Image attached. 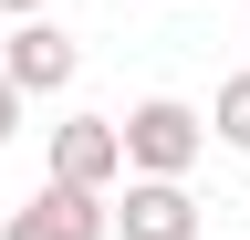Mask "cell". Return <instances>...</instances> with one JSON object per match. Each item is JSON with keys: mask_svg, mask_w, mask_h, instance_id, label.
<instances>
[{"mask_svg": "<svg viewBox=\"0 0 250 240\" xmlns=\"http://www.w3.org/2000/svg\"><path fill=\"white\" fill-rule=\"evenodd\" d=\"M115 126H125V167L136 177H188L198 146H208V115H188L177 94H146L136 115H115Z\"/></svg>", "mask_w": 250, "mask_h": 240, "instance_id": "6da1fadb", "label": "cell"}, {"mask_svg": "<svg viewBox=\"0 0 250 240\" xmlns=\"http://www.w3.org/2000/svg\"><path fill=\"white\" fill-rule=\"evenodd\" d=\"M104 230H115L104 188H62V177H42V188L0 219V240H104Z\"/></svg>", "mask_w": 250, "mask_h": 240, "instance_id": "7a4b0ae2", "label": "cell"}, {"mask_svg": "<svg viewBox=\"0 0 250 240\" xmlns=\"http://www.w3.org/2000/svg\"><path fill=\"white\" fill-rule=\"evenodd\" d=\"M52 177H62V188H115V177H125V126H115V115L52 126Z\"/></svg>", "mask_w": 250, "mask_h": 240, "instance_id": "3957f363", "label": "cell"}, {"mask_svg": "<svg viewBox=\"0 0 250 240\" xmlns=\"http://www.w3.org/2000/svg\"><path fill=\"white\" fill-rule=\"evenodd\" d=\"M0 73H11V84H21V94H62V84H73V73H83V52H73V32H52V21H42V11H31V21H21V32H11V42H0Z\"/></svg>", "mask_w": 250, "mask_h": 240, "instance_id": "277c9868", "label": "cell"}, {"mask_svg": "<svg viewBox=\"0 0 250 240\" xmlns=\"http://www.w3.org/2000/svg\"><path fill=\"white\" fill-rule=\"evenodd\" d=\"M115 230H125V240H198V198H188V177H125Z\"/></svg>", "mask_w": 250, "mask_h": 240, "instance_id": "5b68a950", "label": "cell"}, {"mask_svg": "<svg viewBox=\"0 0 250 240\" xmlns=\"http://www.w3.org/2000/svg\"><path fill=\"white\" fill-rule=\"evenodd\" d=\"M208 126H219V146H240V157H250V73H229V84H219Z\"/></svg>", "mask_w": 250, "mask_h": 240, "instance_id": "8992f818", "label": "cell"}, {"mask_svg": "<svg viewBox=\"0 0 250 240\" xmlns=\"http://www.w3.org/2000/svg\"><path fill=\"white\" fill-rule=\"evenodd\" d=\"M21 105H31V94H21V84H11V73H0V146H11V136H21Z\"/></svg>", "mask_w": 250, "mask_h": 240, "instance_id": "52a82bcc", "label": "cell"}, {"mask_svg": "<svg viewBox=\"0 0 250 240\" xmlns=\"http://www.w3.org/2000/svg\"><path fill=\"white\" fill-rule=\"evenodd\" d=\"M0 11H11V21H31V11H42V0H0Z\"/></svg>", "mask_w": 250, "mask_h": 240, "instance_id": "ba28073f", "label": "cell"}]
</instances>
